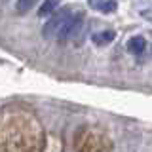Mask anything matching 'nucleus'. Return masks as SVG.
Listing matches in <instances>:
<instances>
[{
    "label": "nucleus",
    "instance_id": "1",
    "mask_svg": "<svg viewBox=\"0 0 152 152\" xmlns=\"http://www.w3.org/2000/svg\"><path fill=\"white\" fill-rule=\"evenodd\" d=\"M70 19V8H63L61 12H55L53 15L48 19V23L42 28V36L44 38H53V36H59L61 28L65 27V23Z\"/></svg>",
    "mask_w": 152,
    "mask_h": 152
},
{
    "label": "nucleus",
    "instance_id": "2",
    "mask_svg": "<svg viewBox=\"0 0 152 152\" xmlns=\"http://www.w3.org/2000/svg\"><path fill=\"white\" fill-rule=\"evenodd\" d=\"M82 21H84V13H82V12L72 13V15H70V19L65 23V27L61 28V32H59V36H57V38H59L61 42L69 40V38L72 36L76 31H80V27H82Z\"/></svg>",
    "mask_w": 152,
    "mask_h": 152
},
{
    "label": "nucleus",
    "instance_id": "3",
    "mask_svg": "<svg viewBox=\"0 0 152 152\" xmlns=\"http://www.w3.org/2000/svg\"><path fill=\"white\" fill-rule=\"evenodd\" d=\"M145 48H146V40L142 36H133L127 40V51L133 55H139L145 51Z\"/></svg>",
    "mask_w": 152,
    "mask_h": 152
},
{
    "label": "nucleus",
    "instance_id": "4",
    "mask_svg": "<svg viewBox=\"0 0 152 152\" xmlns=\"http://www.w3.org/2000/svg\"><path fill=\"white\" fill-rule=\"evenodd\" d=\"M116 38V32L112 31V28H108V31H101V32H95V34L91 36V40L95 42L97 46H107L110 44V42Z\"/></svg>",
    "mask_w": 152,
    "mask_h": 152
},
{
    "label": "nucleus",
    "instance_id": "5",
    "mask_svg": "<svg viewBox=\"0 0 152 152\" xmlns=\"http://www.w3.org/2000/svg\"><path fill=\"white\" fill-rule=\"evenodd\" d=\"M61 0H44L42 2V6L38 8V17H46V15H51L53 13V10L59 6Z\"/></svg>",
    "mask_w": 152,
    "mask_h": 152
},
{
    "label": "nucleus",
    "instance_id": "6",
    "mask_svg": "<svg viewBox=\"0 0 152 152\" xmlns=\"http://www.w3.org/2000/svg\"><path fill=\"white\" fill-rule=\"evenodd\" d=\"M36 2H38V0H17V2H15V12L23 15V13L31 12V8H34Z\"/></svg>",
    "mask_w": 152,
    "mask_h": 152
},
{
    "label": "nucleus",
    "instance_id": "7",
    "mask_svg": "<svg viewBox=\"0 0 152 152\" xmlns=\"http://www.w3.org/2000/svg\"><path fill=\"white\" fill-rule=\"evenodd\" d=\"M101 12H104V13H110V12H114L116 10V0H104V2L101 4Z\"/></svg>",
    "mask_w": 152,
    "mask_h": 152
},
{
    "label": "nucleus",
    "instance_id": "8",
    "mask_svg": "<svg viewBox=\"0 0 152 152\" xmlns=\"http://www.w3.org/2000/svg\"><path fill=\"white\" fill-rule=\"evenodd\" d=\"M104 2V0H89V6H91V8H101V4Z\"/></svg>",
    "mask_w": 152,
    "mask_h": 152
}]
</instances>
